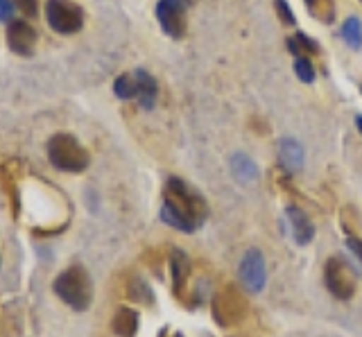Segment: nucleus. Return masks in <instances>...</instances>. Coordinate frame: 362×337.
Returning a JSON list of instances; mask_svg holds the SVG:
<instances>
[{
    "label": "nucleus",
    "instance_id": "1",
    "mask_svg": "<svg viewBox=\"0 0 362 337\" xmlns=\"http://www.w3.org/2000/svg\"><path fill=\"white\" fill-rule=\"evenodd\" d=\"M209 218V204L197 188L179 177H168L163 186L161 220L177 231L195 233Z\"/></svg>",
    "mask_w": 362,
    "mask_h": 337
},
{
    "label": "nucleus",
    "instance_id": "2",
    "mask_svg": "<svg viewBox=\"0 0 362 337\" xmlns=\"http://www.w3.org/2000/svg\"><path fill=\"white\" fill-rule=\"evenodd\" d=\"M54 295L75 312H84L93 303V280L82 265L66 267L52 283Z\"/></svg>",
    "mask_w": 362,
    "mask_h": 337
},
{
    "label": "nucleus",
    "instance_id": "3",
    "mask_svg": "<svg viewBox=\"0 0 362 337\" xmlns=\"http://www.w3.org/2000/svg\"><path fill=\"white\" fill-rule=\"evenodd\" d=\"M48 159L62 172L79 175L90 165L86 148L71 134H54L48 141Z\"/></svg>",
    "mask_w": 362,
    "mask_h": 337
},
{
    "label": "nucleus",
    "instance_id": "4",
    "mask_svg": "<svg viewBox=\"0 0 362 337\" xmlns=\"http://www.w3.org/2000/svg\"><path fill=\"white\" fill-rule=\"evenodd\" d=\"M211 312L213 319L218 321L224 329H231V326H238L240 321H245L249 306L245 295L233 285H226L224 290L215 292V297L211 301Z\"/></svg>",
    "mask_w": 362,
    "mask_h": 337
},
{
    "label": "nucleus",
    "instance_id": "5",
    "mask_svg": "<svg viewBox=\"0 0 362 337\" xmlns=\"http://www.w3.org/2000/svg\"><path fill=\"white\" fill-rule=\"evenodd\" d=\"M324 283H326V290L331 292L335 299L349 301L356 295L358 278H356L354 267H351L344 258L333 256V258H328L324 265Z\"/></svg>",
    "mask_w": 362,
    "mask_h": 337
},
{
    "label": "nucleus",
    "instance_id": "6",
    "mask_svg": "<svg viewBox=\"0 0 362 337\" xmlns=\"http://www.w3.org/2000/svg\"><path fill=\"white\" fill-rule=\"evenodd\" d=\"M45 18L57 35H75L84 25L82 7L73 0H48L45 3Z\"/></svg>",
    "mask_w": 362,
    "mask_h": 337
},
{
    "label": "nucleus",
    "instance_id": "7",
    "mask_svg": "<svg viewBox=\"0 0 362 337\" xmlns=\"http://www.w3.org/2000/svg\"><path fill=\"white\" fill-rule=\"evenodd\" d=\"M238 276H240V283L249 295H260L267 285V265L263 254L258 249H247L240 258Z\"/></svg>",
    "mask_w": 362,
    "mask_h": 337
},
{
    "label": "nucleus",
    "instance_id": "8",
    "mask_svg": "<svg viewBox=\"0 0 362 337\" xmlns=\"http://www.w3.org/2000/svg\"><path fill=\"white\" fill-rule=\"evenodd\" d=\"M158 25L170 39H184L186 37V3L184 0H158L156 5Z\"/></svg>",
    "mask_w": 362,
    "mask_h": 337
},
{
    "label": "nucleus",
    "instance_id": "9",
    "mask_svg": "<svg viewBox=\"0 0 362 337\" xmlns=\"http://www.w3.org/2000/svg\"><path fill=\"white\" fill-rule=\"evenodd\" d=\"M39 35L28 20H11L7 25V46L18 57H30L37 48Z\"/></svg>",
    "mask_w": 362,
    "mask_h": 337
},
{
    "label": "nucleus",
    "instance_id": "10",
    "mask_svg": "<svg viewBox=\"0 0 362 337\" xmlns=\"http://www.w3.org/2000/svg\"><path fill=\"white\" fill-rule=\"evenodd\" d=\"M170 278H173V292L181 303H188V280H190V261L186 252L173 249L170 254Z\"/></svg>",
    "mask_w": 362,
    "mask_h": 337
},
{
    "label": "nucleus",
    "instance_id": "11",
    "mask_svg": "<svg viewBox=\"0 0 362 337\" xmlns=\"http://www.w3.org/2000/svg\"><path fill=\"white\" fill-rule=\"evenodd\" d=\"M286 215H288V224H290V231H292V240L299 247L310 244L315 238V227H313L310 218L305 215L299 206H288Z\"/></svg>",
    "mask_w": 362,
    "mask_h": 337
},
{
    "label": "nucleus",
    "instance_id": "12",
    "mask_svg": "<svg viewBox=\"0 0 362 337\" xmlns=\"http://www.w3.org/2000/svg\"><path fill=\"white\" fill-rule=\"evenodd\" d=\"M141 326V314L129 306H120L111 319V331L116 337H136Z\"/></svg>",
    "mask_w": 362,
    "mask_h": 337
},
{
    "label": "nucleus",
    "instance_id": "13",
    "mask_svg": "<svg viewBox=\"0 0 362 337\" xmlns=\"http://www.w3.org/2000/svg\"><path fill=\"white\" fill-rule=\"evenodd\" d=\"M134 77H136V100H139L141 109H145V111L154 109L156 97H158V84H156V80L147 71H143V69L134 71Z\"/></svg>",
    "mask_w": 362,
    "mask_h": 337
},
{
    "label": "nucleus",
    "instance_id": "14",
    "mask_svg": "<svg viewBox=\"0 0 362 337\" xmlns=\"http://www.w3.org/2000/svg\"><path fill=\"white\" fill-rule=\"evenodd\" d=\"M279 159H281V165L286 167L288 172H299L303 167V148L294 141V138H281L279 141Z\"/></svg>",
    "mask_w": 362,
    "mask_h": 337
},
{
    "label": "nucleus",
    "instance_id": "15",
    "mask_svg": "<svg viewBox=\"0 0 362 337\" xmlns=\"http://www.w3.org/2000/svg\"><path fill=\"white\" fill-rule=\"evenodd\" d=\"M134 303H143V306H152L154 303V295H152V288L145 283L141 276H132L129 283H127V292H124Z\"/></svg>",
    "mask_w": 362,
    "mask_h": 337
},
{
    "label": "nucleus",
    "instance_id": "16",
    "mask_svg": "<svg viewBox=\"0 0 362 337\" xmlns=\"http://www.w3.org/2000/svg\"><path fill=\"white\" fill-rule=\"evenodd\" d=\"M231 170L238 179H240V182H254V179L258 177V167L247 154H233Z\"/></svg>",
    "mask_w": 362,
    "mask_h": 337
},
{
    "label": "nucleus",
    "instance_id": "17",
    "mask_svg": "<svg viewBox=\"0 0 362 337\" xmlns=\"http://www.w3.org/2000/svg\"><path fill=\"white\" fill-rule=\"evenodd\" d=\"M342 39L351 50L362 48V23L358 16H349L342 25Z\"/></svg>",
    "mask_w": 362,
    "mask_h": 337
},
{
    "label": "nucleus",
    "instance_id": "18",
    "mask_svg": "<svg viewBox=\"0 0 362 337\" xmlns=\"http://www.w3.org/2000/svg\"><path fill=\"white\" fill-rule=\"evenodd\" d=\"M288 48L292 50V54H297V57H305V54L320 52V46H317L313 39L305 37L303 32H297V35L288 39Z\"/></svg>",
    "mask_w": 362,
    "mask_h": 337
},
{
    "label": "nucleus",
    "instance_id": "19",
    "mask_svg": "<svg viewBox=\"0 0 362 337\" xmlns=\"http://www.w3.org/2000/svg\"><path fill=\"white\" fill-rule=\"evenodd\" d=\"M305 5H308V12L315 14L322 23H333V0H305Z\"/></svg>",
    "mask_w": 362,
    "mask_h": 337
},
{
    "label": "nucleus",
    "instance_id": "20",
    "mask_svg": "<svg viewBox=\"0 0 362 337\" xmlns=\"http://www.w3.org/2000/svg\"><path fill=\"white\" fill-rule=\"evenodd\" d=\"M113 93L120 100H132L136 97V77L134 73H122L116 82H113Z\"/></svg>",
    "mask_w": 362,
    "mask_h": 337
},
{
    "label": "nucleus",
    "instance_id": "21",
    "mask_svg": "<svg viewBox=\"0 0 362 337\" xmlns=\"http://www.w3.org/2000/svg\"><path fill=\"white\" fill-rule=\"evenodd\" d=\"M294 73H297V77H299L303 84H310L315 80V69H313V64L305 59V57H297V59H294Z\"/></svg>",
    "mask_w": 362,
    "mask_h": 337
},
{
    "label": "nucleus",
    "instance_id": "22",
    "mask_svg": "<svg viewBox=\"0 0 362 337\" xmlns=\"http://www.w3.org/2000/svg\"><path fill=\"white\" fill-rule=\"evenodd\" d=\"M344 242H346V249H349V254H354V258H356V261L362 265V240L358 238V235H356L354 231H346V238H344Z\"/></svg>",
    "mask_w": 362,
    "mask_h": 337
},
{
    "label": "nucleus",
    "instance_id": "23",
    "mask_svg": "<svg viewBox=\"0 0 362 337\" xmlns=\"http://www.w3.org/2000/svg\"><path fill=\"white\" fill-rule=\"evenodd\" d=\"M14 7L25 18H34L39 14V0H14Z\"/></svg>",
    "mask_w": 362,
    "mask_h": 337
},
{
    "label": "nucleus",
    "instance_id": "24",
    "mask_svg": "<svg viewBox=\"0 0 362 337\" xmlns=\"http://www.w3.org/2000/svg\"><path fill=\"white\" fill-rule=\"evenodd\" d=\"M274 9H276V14H279V18L283 20L286 25H294V12L290 9V5H288V0H274Z\"/></svg>",
    "mask_w": 362,
    "mask_h": 337
},
{
    "label": "nucleus",
    "instance_id": "25",
    "mask_svg": "<svg viewBox=\"0 0 362 337\" xmlns=\"http://www.w3.org/2000/svg\"><path fill=\"white\" fill-rule=\"evenodd\" d=\"M14 18V0H0V20L11 23Z\"/></svg>",
    "mask_w": 362,
    "mask_h": 337
},
{
    "label": "nucleus",
    "instance_id": "26",
    "mask_svg": "<svg viewBox=\"0 0 362 337\" xmlns=\"http://www.w3.org/2000/svg\"><path fill=\"white\" fill-rule=\"evenodd\" d=\"M356 125H358V129H360V134H362V116L356 118Z\"/></svg>",
    "mask_w": 362,
    "mask_h": 337
},
{
    "label": "nucleus",
    "instance_id": "27",
    "mask_svg": "<svg viewBox=\"0 0 362 337\" xmlns=\"http://www.w3.org/2000/svg\"><path fill=\"white\" fill-rule=\"evenodd\" d=\"M184 3H186V5H195V3H197V0H184Z\"/></svg>",
    "mask_w": 362,
    "mask_h": 337
},
{
    "label": "nucleus",
    "instance_id": "28",
    "mask_svg": "<svg viewBox=\"0 0 362 337\" xmlns=\"http://www.w3.org/2000/svg\"><path fill=\"white\" fill-rule=\"evenodd\" d=\"M173 337H184V333H175Z\"/></svg>",
    "mask_w": 362,
    "mask_h": 337
},
{
    "label": "nucleus",
    "instance_id": "29",
    "mask_svg": "<svg viewBox=\"0 0 362 337\" xmlns=\"http://www.w3.org/2000/svg\"><path fill=\"white\" fill-rule=\"evenodd\" d=\"M158 337H165V333H161V335H158Z\"/></svg>",
    "mask_w": 362,
    "mask_h": 337
},
{
    "label": "nucleus",
    "instance_id": "30",
    "mask_svg": "<svg viewBox=\"0 0 362 337\" xmlns=\"http://www.w3.org/2000/svg\"><path fill=\"white\" fill-rule=\"evenodd\" d=\"M204 337H213V335H204Z\"/></svg>",
    "mask_w": 362,
    "mask_h": 337
},
{
    "label": "nucleus",
    "instance_id": "31",
    "mask_svg": "<svg viewBox=\"0 0 362 337\" xmlns=\"http://www.w3.org/2000/svg\"><path fill=\"white\" fill-rule=\"evenodd\" d=\"M360 91H362V88H360Z\"/></svg>",
    "mask_w": 362,
    "mask_h": 337
},
{
    "label": "nucleus",
    "instance_id": "32",
    "mask_svg": "<svg viewBox=\"0 0 362 337\" xmlns=\"http://www.w3.org/2000/svg\"><path fill=\"white\" fill-rule=\"evenodd\" d=\"M360 3H362V0H360Z\"/></svg>",
    "mask_w": 362,
    "mask_h": 337
}]
</instances>
